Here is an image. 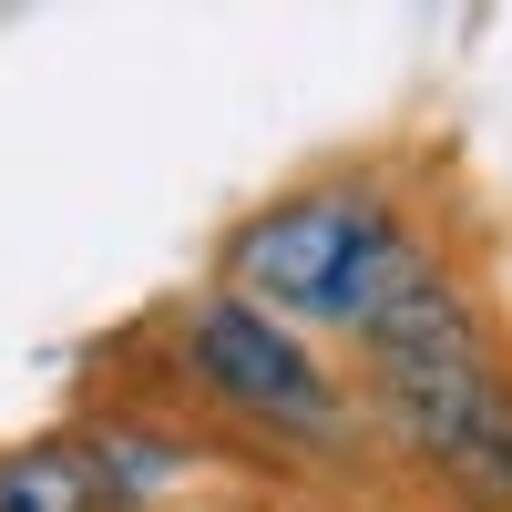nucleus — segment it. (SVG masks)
<instances>
[{"label": "nucleus", "mask_w": 512, "mask_h": 512, "mask_svg": "<svg viewBox=\"0 0 512 512\" xmlns=\"http://www.w3.org/2000/svg\"><path fill=\"white\" fill-rule=\"evenodd\" d=\"M154 369L175 379V400L195 420H226L236 441L297 461V472H349L369 451V420L349 390V359L318 338L277 328L267 308H246L236 287H185L154 318Z\"/></svg>", "instance_id": "obj_3"}, {"label": "nucleus", "mask_w": 512, "mask_h": 512, "mask_svg": "<svg viewBox=\"0 0 512 512\" xmlns=\"http://www.w3.org/2000/svg\"><path fill=\"white\" fill-rule=\"evenodd\" d=\"M0 512H123L113 502V482H103V461H93V441H11L0 451Z\"/></svg>", "instance_id": "obj_4"}, {"label": "nucleus", "mask_w": 512, "mask_h": 512, "mask_svg": "<svg viewBox=\"0 0 512 512\" xmlns=\"http://www.w3.org/2000/svg\"><path fill=\"white\" fill-rule=\"evenodd\" d=\"M441 236L420 226V185L400 164H318V175L277 185L267 205L216 236V287H236L246 308H267L277 328L349 349V338L400 297V277Z\"/></svg>", "instance_id": "obj_2"}, {"label": "nucleus", "mask_w": 512, "mask_h": 512, "mask_svg": "<svg viewBox=\"0 0 512 512\" xmlns=\"http://www.w3.org/2000/svg\"><path fill=\"white\" fill-rule=\"evenodd\" d=\"M338 359H349L369 451H390L451 512H512V338L451 246L420 256Z\"/></svg>", "instance_id": "obj_1"}]
</instances>
